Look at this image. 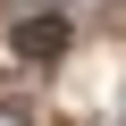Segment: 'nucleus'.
<instances>
[{"instance_id":"nucleus-1","label":"nucleus","mask_w":126,"mask_h":126,"mask_svg":"<svg viewBox=\"0 0 126 126\" xmlns=\"http://www.w3.org/2000/svg\"><path fill=\"white\" fill-rule=\"evenodd\" d=\"M67 9H34V17H17V59H34V67H42V59H59V50H67Z\"/></svg>"}]
</instances>
